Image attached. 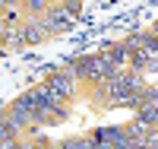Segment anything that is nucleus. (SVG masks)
Masks as SVG:
<instances>
[{
    "label": "nucleus",
    "instance_id": "obj_1",
    "mask_svg": "<svg viewBox=\"0 0 158 149\" xmlns=\"http://www.w3.org/2000/svg\"><path fill=\"white\" fill-rule=\"evenodd\" d=\"M48 92H51V95H54L57 102H60V99H67L70 92H73V79H67V76H51Z\"/></svg>",
    "mask_w": 158,
    "mask_h": 149
},
{
    "label": "nucleus",
    "instance_id": "obj_2",
    "mask_svg": "<svg viewBox=\"0 0 158 149\" xmlns=\"http://www.w3.org/2000/svg\"><path fill=\"white\" fill-rule=\"evenodd\" d=\"M82 73H85V76H108L111 67H108V60H104V57H92V60L82 64Z\"/></svg>",
    "mask_w": 158,
    "mask_h": 149
},
{
    "label": "nucleus",
    "instance_id": "obj_3",
    "mask_svg": "<svg viewBox=\"0 0 158 149\" xmlns=\"http://www.w3.org/2000/svg\"><path fill=\"white\" fill-rule=\"evenodd\" d=\"M67 149H92V143H70Z\"/></svg>",
    "mask_w": 158,
    "mask_h": 149
},
{
    "label": "nucleus",
    "instance_id": "obj_4",
    "mask_svg": "<svg viewBox=\"0 0 158 149\" xmlns=\"http://www.w3.org/2000/svg\"><path fill=\"white\" fill-rule=\"evenodd\" d=\"M25 149H29V146H25Z\"/></svg>",
    "mask_w": 158,
    "mask_h": 149
}]
</instances>
